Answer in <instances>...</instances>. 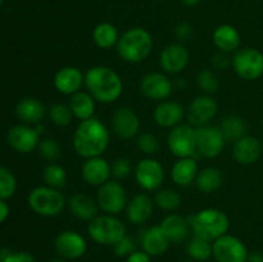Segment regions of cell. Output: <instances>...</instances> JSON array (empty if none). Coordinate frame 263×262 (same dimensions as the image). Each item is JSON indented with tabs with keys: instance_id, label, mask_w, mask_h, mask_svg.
I'll list each match as a JSON object with an SVG mask.
<instances>
[{
	"instance_id": "cell-1",
	"label": "cell",
	"mask_w": 263,
	"mask_h": 262,
	"mask_svg": "<svg viewBox=\"0 0 263 262\" xmlns=\"http://www.w3.org/2000/svg\"><path fill=\"white\" fill-rule=\"evenodd\" d=\"M110 143V131L97 117L80 121L72 136V144L77 156L87 159L105 153Z\"/></svg>"
},
{
	"instance_id": "cell-2",
	"label": "cell",
	"mask_w": 263,
	"mask_h": 262,
	"mask_svg": "<svg viewBox=\"0 0 263 262\" xmlns=\"http://www.w3.org/2000/svg\"><path fill=\"white\" fill-rule=\"evenodd\" d=\"M85 87L97 102L112 104L122 95L123 81L110 67L94 66L85 72Z\"/></svg>"
},
{
	"instance_id": "cell-3",
	"label": "cell",
	"mask_w": 263,
	"mask_h": 262,
	"mask_svg": "<svg viewBox=\"0 0 263 262\" xmlns=\"http://www.w3.org/2000/svg\"><path fill=\"white\" fill-rule=\"evenodd\" d=\"M153 46V36L146 28L131 27L120 36L116 50L122 61L138 64L151 55Z\"/></svg>"
},
{
	"instance_id": "cell-4",
	"label": "cell",
	"mask_w": 263,
	"mask_h": 262,
	"mask_svg": "<svg viewBox=\"0 0 263 262\" xmlns=\"http://www.w3.org/2000/svg\"><path fill=\"white\" fill-rule=\"evenodd\" d=\"M194 236L215 241L228 234L230 220L223 211L218 208H203L187 217Z\"/></svg>"
},
{
	"instance_id": "cell-5",
	"label": "cell",
	"mask_w": 263,
	"mask_h": 262,
	"mask_svg": "<svg viewBox=\"0 0 263 262\" xmlns=\"http://www.w3.org/2000/svg\"><path fill=\"white\" fill-rule=\"evenodd\" d=\"M27 202L31 210L43 217H57L67 205L63 193L48 185L33 188L28 194Z\"/></svg>"
},
{
	"instance_id": "cell-6",
	"label": "cell",
	"mask_w": 263,
	"mask_h": 262,
	"mask_svg": "<svg viewBox=\"0 0 263 262\" xmlns=\"http://www.w3.org/2000/svg\"><path fill=\"white\" fill-rule=\"evenodd\" d=\"M87 234L92 241L100 246L113 247L126 235V225L113 215H98L87 225Z\"/></svg>"
},
{
	"instance_id": "cell-7",
	"label": "cell",
	"mask_w": 263,
	"mask_h": 262,
	"mask_svg": "<svg viewBox=\"0 0 263 262\" xmlns=\"http://www.w3.org/2000/svg\"><path fill=\"white\" fill-rule=\"evenodd\" d=\"M231 67L239 79L258 80L263 74V53L251 46L238 49L231 58Z\"/></svg>"
},
{
	"instance_id": "cell-8",
	"label": "cell",
	"mask_w": 263,
	"mask_h": 262,
	"mask_svg": "<svg viewBox=\"0 0 263 262\" xmlns=\"http://www.w3.org/2000/svg\"><path fill=\"white\" fill-rule=\"evenodd\" d=\"M97 203L99 210L107 215L117 216L126 210L127 205V193L118 180L110 179L102 186L98 188Z\"/></svg>"
},
{
	"instance_id": "cell-9",
	"label": "cell",
	"mask_w": 263,
	"mask_h": 262,
	"mask_svg": "<svg viewBox=\"0 0 263 262\" xmlns=\"http://www.w3.org/2000/svg\"><path fill=\"white\" fill-rule=\"evenodd\" d=\"M164 169L158 159L145 157L134 167V177L136 184L144 192H157L164 181Z\"/></svg>"
},
{
	"instance_id": "cell-10",
	"label": "cell",
	"mask_w": 263,
	"mask_h": 262,
	"mask_svg": "<svg viewBox=\"0 0 263 262\" xmlns=\"http://www.w3.org/2000/svg\"><path fill=\"white\" fill-rule=\"evenodd\" d=\"M167 148L176 158H187L197 153V128L192 125H179L167 136Z\"/></svg>"
},
{
	"instance_id": "cell-11",
	"label": "cell",
	"mask_w": 263,
	"mask_h": 262,
	"mask_svg": "<svg viewBox=\"0 0 263 262\" xmlns=\"http://www.w3.org/2000/svg\"><path fill=\"white\" fill-rule=\"evenodd\" d=\"M213 258L216 262H247L248 248L238 236L225 234L212 241Z\"/></svg>"
},
{
	"instance_id": "cell-12",
	"label": "cell",
	"mask_w": 263,
	"mask_h": 262,
	"mask_svg": "<svg viewBox=\"0 0 263 262\" xmlns=\"http://www.w3.org/2000/svg\"><path fill=\"white\" fill-rule=\"evenodd\" d=\"M139 89L146 99L163 102L171 97L174 82L164 72H148L140 79Z\"/></svg>"
},
{
	"instance_id": "cell-13",
	"label": "cell",
	"mask_w": 263,
	"mask_h": 262,
	"mask_svg": "<svg viewBox=\"0 0 263 262\" xmlns=\"http://www.w3.org/2000/svg\"><path fill=\"white\" fill-rule=\"evenodd\" d=\"M218 113V104L212 95L202 94L190 102L186 109V118L189 125L198 128L211 125Z\"/></svg>"
},
{
	"instance_id": "cell-14",
	"label": "cell",
	"mask_w": 263,
	"mask_h": 262,
	"mask_svg": "<svg viewBox=\"0 0 263 262\" xmlns=\"http://www.w3.org/2000/svg\"><path fill=\"white\" fill-rule=\"evenodd\" d=\"M225 144L226 139L220 126L207 125L197 128V152L205 158H217Z\"/></svg>"
},
{
	"instance_id": "cell-15",
	"label": "cell",
	"mask_w": 263,
	"mask_h": 262,
	"mask_svg": "<svg viewBox=\"0 0 263 262\" xmlns=\"http://www.w3.org/2000/svg\"><path fill=\"white\" fill-rule=\"evenodd\" d=\"M112 131L118 139L130 140L138 138L140 134V118L134 109L128 107H120L112 113L110 117Z\"/></svg>"
},
{
	"instance_id": "cell-16",
	"label": "cell",
	"mask_w": 263,
	"mask_h": 262,
	"mask_svg": "<svg viewBox=\"0 0 263 262\" xmlns=\"http://www.w3.org/2000/svg\"><path fill=\"white\" fill-rule=\"evenodd\" d=\"M54 248L64 259H79L86 253L87 241L79 231L64 230L55 236Z\"/></svg>"
},
{
	"instance_id": "cell-17",
	"label": "cell",
	"mask_w": 263,
	"mask_h": 262,
	"mask_svg": "<svg viewBox=\"0 0 263 262\" xmlns=\"http://www.w3.org/2000/svg\"><path fill=\"white\" fill-rule=\"evenodd\" d=\"M190 54L181 43L168 44L159 54V67L167 74H179L187 67Z\"/></svg>"
},
{
	"instance_id": "cell-18",
	"label": "cell",
	"mask_w": 263,
	"mask_h": 262,
	"mask_svg": "<svg viewBox=\"0 0 263 262\" xmlns=\"http://www.w3.org/2000/svg\"><path fill=\"white\" fill-rule=\"evenodd\" d=\"M8 143L13 151L28 154L35 151L40 143V133L35 126L17 125L8 131Z\"/></svg>"
},
{
	"instance_id": "cell-19",
	"label": "cell",
	"mask_w": 263,
	"mask_h": 262,
	"mask_svg": "<svg viewBox=\"0 0 263 262\" xmlns=\"http://www.w3.org/2000/svg\"><path fill=\"white\" fill-rule=\"evenodd\" d=\"M81 176L86 184L99 188L112 177V164L102 156L84 159Z\"/></svg>"
},
{
	"instance_id": "cell-20",
	"label": "cell",
	"mask_w": 263,
	"mask_h": 262,
	"mask_svg": "<svg viewBox=\"0 0 263 262\" xmlns=\"http://www.w3.org/2000/svg\"><path fill=\"white\" fill-rule=\"evenodd\" d=\"M53 85L58 92L71 97L81 91L85 85V73L74 66L62 67L54 74Z\"/></svg>"
},
{
	"instance_id": "cell-21",
	"label": "cell",
	"mask_w": 263,
	"mask_h": 262,
	"mask_svg": "<svg viewBox=\"0 0 263 262\" xmlns=\"http://www.w3.org/2000/svg\"><path fill=\"white\" fill-rule=\"evenodd\" d=\"M186 116V109L181 103L176 100H163L153 110V120L156 125L163 128H174L181 125V121Z\"/></svg>"
},
{
	"instance_id": "cell-22",
	"label": "cell",
	"mask_w": 263,
	"mask_h": 262,
	"mask_svg": "<svg viewBox=\"0 0 263 262\" xmlns=\"http://www.w3.org/2000/svg\"><path fill=\"white\" fill-rule=\"evenodd\" d=\"M154 200L146 193H139L128 199L126 205V217L131 223L143 225L151 220L154 211Z\"/></svg>"
},
{
	"instance_id": "cell-23",
	"label": "cell",
	"mask_w": 263,
	"mask_h": 262,
	"mask_svg": "<svg viewBox=\"0 0 263 262\" xmlns=\"http://www.w3.org/2000/svg\"><path fill=\"white\" fill-rule=\"evenodd\" d=\"M263 148L261 141L251 135H246L236 140L233 145V158L243 166H251L256 163L261 157Z\"/></svg>"
},
{
	"instance_id": "cell-24",
	"label": "cell",
	"mask_w": 263,
	"mask_h": 262,
	"mask_svg": "<svg viewBox=\"0 0 263 262\" xmlns=\"http://www.w3.org/2000/svg\"><path fill=\"white\" fill-rule=\"evenodd\" d=\"M140 244L141 249L145 251L149 256L159 257L168 251L171 241L167 238L161 225H154L141 233Z\"/></svg>"
},
{
	"instance_id": "cell-25",
	"label": "cell",
	"mask_w": 263,
	"mask_h": 262,
	"mask_svg": "<svg viewBox=\"0 0 263 262\" xmlns=\"http://www.w3.org/2000/svg\"><path fill=\"white\" fill-rule=\"evenodd\" d=\"M161 228L163 229L164 234L170 239L171 244H181L187 241L192 229L187 217L179 215V213H168L161 221Z\"/></svg>"
},
{
	"instance_id": "cell-26",
	"label": "cell",
	"mask_w": 263,
	"mask_h": 262,
	"mask_svg": "<svg viewBox=\"0 0 263 262\" xmlns=\"http://www.w3.org/2000/svg\"><path fill=\"white\" fill-rule=\"evenodd\" d=\"M67 207L72 216L81 221L90 222L99 215V205H98L97 199H94L90 195L85 193H73L67 200Z\"/></svg>"
},
{
	"instance_id": "cell-27",
	"label": "cell",
	"mask_w": 263,
	"mask_h": 262,
	"mask_svg": "<svg viewBox=\"0 0 263 262\" xmlns=\"http://www.w3.org/2000/svg\"><path fill=\"white\" fill-rule=\"evenodd\" d=\"M15 115L25 125L35 126L41 123L46 115V108L43 102L36 98H23L15 105Z\"/></svg>"
},
{
	"instance_id": "cell-28",
	"label": "cell",
	"mask_w": 263,
	"mask_h": 262,
	"mask_svg": "<svg viewBox=\"0 0 263 262\" xmlns=\"http://www.w3.org/2000/svg\"><path fill=\"white\" fill-rule=\"evenodd\" d=\"M199 172L197 161L193 157L187 158H177L174 166L171 167V179L177 186L186 188L195 182L197 175Z\"/></svg>"
},
{
	"instance_id": "cell-29",
	"label": "cell",
	"mask_w": 263,
	"mask_h": 262,
	"mask_svg": "<svg viewBox=\"0 0 263 262\" xmlns=\"http://www.w3.org/2000/svg\"><path fill=\"white\" fill-rule=\"evenodd\" d=\"M213 44L218 51H223V53H233L239 49L240 45V33H239L238 28L234 27L233 25H223L217 26L213 31L212 35Z\"/></svg>"
},
{
	"instance_id": "cell-30",
	"label": "cell",
	"mask_w": 263,
	"mask_h": 262,
	"mask_svg": "<svg viewBox=\"0 0 263 262\" xmlns=\"http://www.w3.org/2000/svg\"><path fill=\"white\" fill-rule=\"evenodd\" d=\"M71 112L74 118L80 121L89 120L95 115V108H97V100L91 97L87 91H79L76 94L71 95L68 102Z\"/></svg>"
},
{
	"instance_id": "cell-31",
	"label": "cell",
	"mask_w": 263,
	"mask_h": 262,
	"mask_svg": "<svg viewBox=\"0 0 263 262\" xmlns=\"http://www.w3.org/2000/svg\"><path fill=\"white\" fill-rule=\"evenodd\" d=\"M223 184V174L217 167H205V169L199 170L195 179V185L199 192L204 194H211L215 193L222 186Z\"/></svg>"
},
{
	"instance_id": "cell-32",
	"label": "cell",
	"mask_w": 263,
	"mask_h": 262,
	"mask_svg": "<svg viewBox=\"0 0 263 262\" xmlns=\"http://www.w3.org/2000/svg\"><path fill=\"white\" fill-rule=\"evenodd\" d=\"M120 36L117 27L109 22L98 23L91 33L94 44L103 50H108V49H112L113 46L117 45Z\"/></svg>"
},
{
	"instance_id": "cell-33",
	"label": "cell",
	"mask_w": 263,
	"mask_h": 262,
	"mask_svg": "<svg viewBox=\"0 0 263 262\" xmlns=\"http://www.w3.org/2000/svg\"><path fill=\"white\" fill-rule=\"evenodd\" d=\"M220 128L225 136L226 141L235 143L236 140L247 135L248 126H247L246 120L241 116L230 115L221 121Z\"/></svg>"
},
{
	"instance_id": "cell-34",
	"label": "cell",
	"mask_w": 263,
	"mask_h": 262,
	"mask_svg": "<svg viewBox=\"0 0 263 262\" xmlns=\"http://www.w3.org/2000/svg\"><path fill=\"white\" fill-rule=\"evenodd\" d=\"M187 257L194 262H207L213 256L212 241L193 236L185 244Z\"/></svg>"
},
{
	"instance_id": "cell-35",
	"label": "cell",
	"mask_w": 263,
	"mask_h": 262,
	"mask_svg": "<svg viewBox=\"0 0 263 262\" xmlns=\"http://www.w3.org/2000/svg\"><path fill=\"white\" fill-rule=\"evenodd\" d=\"M154 204L164 212H175L181 205L182 198L177 190L171 188H161L154 195Z\"/></svg>"
},
{
	"instance_id": "cell-36",
	"label": "cell",
	"mask_w": 263,
	"mask_h": 262,
	"mask_svg": "<svg viewBox=\"0 0 263 262\" xmlns=\"http://www.w3.org/2000/svg\"><path fill=\"white\" fill-rule=\"evenodd\" d=\"M43 179L44 181H45V185L54 188V189L61 190L62 188L66 186L68 175H67L66 169H64L62 164L53 162V163H49L48 166L44 169Z\"/></svg>"
},
{
	"instance_id": "cell-37",
	"label": "cell",
	"mask_w": 263,
	"mask_h": 262,
	"mask_svg": "<svg viewBox=\"0 0 263 262\" xmlns=\"http://www.w3.org/2000/svg\"><path fill=\"white\" fill-rule=\"evenodd\" d=\"M48 117L50 122L58 127H66V126L71 125L72 120L74 118L69 105L62 104V103H55L49 107Z\"/></svg>"
},
{
	"instance_id": "cell-38",
	"label": "cell",
	"mask_w": 263,
	"mask_h": 262,
	"mask_svg": "<svg viewBox=\"0 0 263 262\" xmlns=\"http://www.w3.org/2000/svg\"><path fill=\"white\" fill-rule=\"evenodd\" d=\"M197 85L203 94L212 95L220 87V81L215 72L211 68H203L197 74Z\"/></svg>"
},
{
	"instance_id": "cell-39",
	"label": "cell",
	"mask_w": 263,
	"mask_h": 262,
	"mask_svg": "<svg viewBox=\"0 0 263 262\" xmlns=\"http://www.w3.org/2000/svg\"><path fill=\"white\" fill-rule=\"evenodd\" d=\"M17 192V179L9 169L0 166V199L7 200Z\"/></svg>"
},
{
	"instance_id": "cell-40",
	"label": "cell",
	"mask_w": 263,
	"mask_h": 262,
	"mask_svg": "<svg viewBox=\"0 0 263 262\" xmlns=\"http://www.w3.org/2000/svg\"><path fill=\"white\" fill-rule=\"evenodd\" d=\"M39 153L43 157L45 161H48L49 163H53L57 162L62 156V146L58 143V140L53 138H44L41 139L40 143H39Z\"/></svg>"
},
{
	"instance_id": "cell-41",
	"label": "cell",
	"mask_w": 263,
	"mask_h": 262,
	"mask_svg": "<svg viewBox=\"0 0 263 262\" xmlns=\"http://www.w3.org/2000/svg\"><path fill=\"white\" fill-rule=\"evenodd\" d=\"M136 146L145 157H153L161 149V141L154 134L140 133L136 138Z\"/></svg>"
},
{
	"instance_id": "cell-42",
	"label": "cell",
	"mask_w": 263,
	"mask_h": 262,
	"mask_svg": "<svg viewBox=\"0 0 263 262\" xmlns=\"http://www.w3.org/2000/svg\"><path fill=\"white\" fill-rule=\"evenodd\" d=\"M134 167L127 157H118L112 163V176L115 180H125L133 174Z\"/></svg>"
},
{
	"instance_id": "cell-43",
	"label": "cell",
	"mask_w": 263,
	"mask_h": 262,
	"mask_svg": "<svg viewBox=\"0 0 263 262\" xmlns=\"http://www.w3.org/2000/svg\"><path fill=\"white\" fill-rule=\"evenodd\" d=\"M134 251H136V244L134 239L130 235H127V234L113 246V252L120 258L130 256Z\"/></svg>"
},
{
	"instance_id": "cell-44",
	"label": "cell",
	"mask_w": 263,
	"mask_h": 262,
	"mask_svg": "<svg viewBox=\"0 0 263 262\" xmlns=\"http://www.w3.org/2000/svg\"><path fill=\"white\" fill-rule=\"evenodd\" d=\"M3 262H36L35 257L28 252H3Z\"/></svg>"
},
{
	"instance_id": "cell-45",
	"label": "cell",
	"mask_w": 263,
	"mask_h": 262,
	"mask_svg": "<svg viewBox=\"0 0 263 262\" xmlns=\"http://www.w3.org/2000/svg\"><path fill=\"white\" fill-rule=\"evenodd\" d=\"M193 33H194V27L189 22H180L175 27V36H176L180 43L189 40Z\"/></svg>"
},
{
	"instance_id": "cell-46",
	"label": "cell",
	"mask_w": 263,
	"mask_h": 262,
	"mask_svg": "<svg viewBox=\"0 0 263 262\" xmlns=\"http://www.w3.org/2000/svg\"><path fill=\"white\" fill-rule=\"evenodd\" d=\"M211 64H212L213 68L216 69H225L231 66V58L229 57L228 53L217 51V53H216L215 55H212V58H211Z\"/></svg>"
},
{
	"instance_id": "cell-47",
	"label": "cell",
	"mask_w": 263,
	"mask_h": 262,
	"mask_svg": "<svg viewBox=\"0 0 263 262\" xmlns=\"http://www.w3.org/2000/svg\"><path fill=\"white\" fill-rule=\"evenodd\" d=\"M126 262H152V256H149L143 249H136L130 256L126 257Z\"/></svg>"
},
{
	"instance_id": "cell-48",
	"label": "cell",
	"mask_w": 263,
	"mask_h": 262,
	"mask_svg": "<svg viewBox=\"0 0 263 262\" xmlns=\"http://www.w3.org/2000/svg\"><path fill=\"white\" fill-rule=\"evenodd\" d=\"M10 208L8 205V203L5 200L0 199V223L4 222L8 217H9Z\"/></svg>"
},
{
	"instance_id": "cell-49",
	"label": "cell",
	"mask_w": 263,
	"mask_h": 262,
	"mask_svg": "<svg viewBox=\"0 0 263 262\" xmlns=\"http://www.w3.org/2000/svg\"><path fill=\"white\" fill-rule=\"evenodd\" d=\"M247 262H263V253L259 251H254L251 252L248 254V259Z\"/></svg>"
},
{
	"instance_id": "cell-50",
	"label": "cell",
	"mask_w": 263,
	"mask_h": 262,
	"mask_svg": "<svg viewBox=\"0 0 263 262\" xmlns=\"http://www.w3.org/2000/svg\"><path fill=\"white\" fill-rule=\"evenodd\" d=\"M200 0H181V3L186 7H195V5L199 4Z\"/></svg>"
},
{
	"instance_id": "cell-51",
	"label": "cell",
	"mask_w": 263,
	"mask_h": 262,
	"mask_svg": "<svg viewBox=\"0 0 263 262\" xmlns=\"http://www.w3.org/2000/svg\"><path fill=\"white\" fill-rule=\"evenodd\" d=\"M50 262H67V261L64 258H54V259H51Z\"/></svg>"
},
{
	"instance_id": "cell-52",
	"label": "cell",
	"mask_w": 263,
	"mask_h": 262,
	"mask_svg": "<svg viewBox=\"0 0 263 262\" xmlns=\"http://www.w3.org/2000/svg\"><path fill=\"white\" fill-rule=\"evenodd\" d=\"M0 262H3V256H2V253H0Z\"/></svg>"
},
{
	"instance_id": "cell-53",
	"label": "cell",
	"mask_w": 263,
	"mask_h": 262,
	"mask_svg": "<svg viewBox=\"0 0 263 262\" xmlns=\"http://www.w3.org/2000/svg\"><path fill=\"white\" fill-rule=\"evenodd\" d=\"M182 262H194V261H192V259L189 258V261H182Z\"/></svg>"
},
{
	"instance_id": "cell-54",
	"label": "cell",
	"mask_w": 263,
	"mask_h": 262,
	"mask_svg": "<svg viewBox=\"0 0 263 262\" xmlns=\"http://www.w3.org/2000/svg\"><path fill=\"white\" fill-rule=\"evenodd\" d=\"M158 2H167V0H158Z\"/></svg>"
},
{
	"instance_id": "cell-55",
	"label": "cell",
	"mask_w": 263,
	"mask_h": 262,
	"mask_svg": "<svg viewBox=\"0 0 263 262\" xmlns=\"http://www.w3.org/2000/svg\"><path fill=\"white\" fill-rule=\"evenodd\" d=\"M3 4V0H0V5H2Z\"/></svg>"
},
{
	"instance_id": "cell-56",
	"label": "cell",
	"mask_w": 263,
	"mask_h": 262,
	"mask_svg": "<svg viewBox=\"0 0 263 262\" xmlns=\"http://www.w3.org/2000/svg\"><path fill=\"white\" fill-rule=\"evenodd\" d=\"M262 128H263V118H262Z\"/></svg>"
},
{
	"instance_id": "cell-57",
	"label": "cell",
	"mask_w": 263,
	"mask_h": 262,
	"mask_svg": "<svg viewBox=\"0 0 263 262\" xmlns=\"http://www.w3.org/2000/svg\"><path fill=\"white\" fill-rule=\"evenodd\" d=\"M207 262H212V261H207ZM213 262H216V261H213Z\"/></svg>"
},
{
	"instance_id": "cell-58",
	"label": "cell",
	"mask_w": 263,
	"mask_h": 262,
	"mask_svg": "<svg viewBox=\"0 0 263 262\" xmlns=\"http://www.w3.org/2000/svg\"><path fill=\"white\" fill-rule=\"evenodd\" d=\"M262 148H263V144H262Z\"/></svg>"
}]
</instances>
